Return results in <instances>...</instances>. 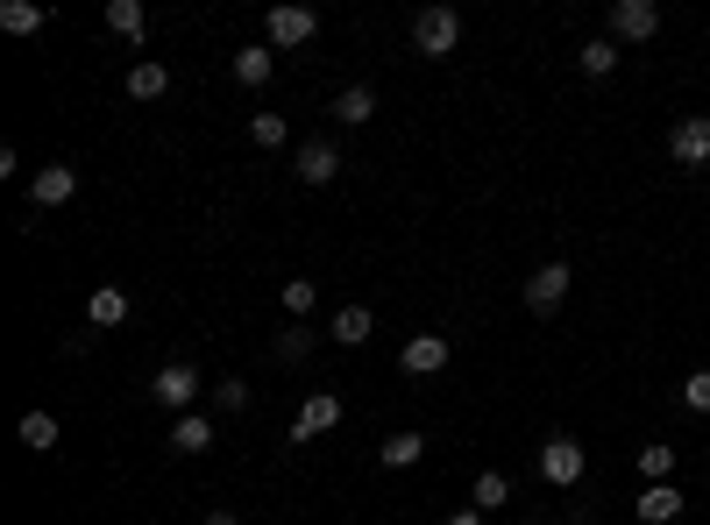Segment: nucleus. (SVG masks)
I'll return each mask as SVG.
<instances>
[{"instance_id":"obj_11","label":"nucleus","mask_w":710,"mask_h":525,"mask_svg":"<svg viewBox=\"0 0 710 525\" xmlns=\"http://www.w3.org/2000/svg\"><path fill=\"white\" fill-rule=\"evenodd\" d=\"M71 192H79V171H71V163H43L36 185H29V199H36V206H65Z\"/></svg>"},{"instance_id":"obj_14","label":"nucleus","mask_w":710,"mask_h":525,"mask_svg":"<svg viewBox=\"0 0 710 525\" xmlns=\"http://www.w3.org/2000/svg\"><path fill=\"white\" fill-rule=\"evenodd\" d=\"M86 320L93 327H121L128 320V292H121V284H100V292L86 298Z\"/></svg>"},{"instance_id":"obj_32","label":"nucleus","mask_w":710,"mask_h":525,"mask_svg":"<svg viewBox=\"0 0 710 525\" xmlns=\"http://www.w3.org/2000/svg\"><path fill=\"white\" fill-rule=\"evenodd\" d=\"M206 525H241V518L235 512H206Z\"/></svg>"},{"instance_id":"obj_12","label":"nucleus","mask_w":710,"mask_h":525,"mask_svg":"<svg viewBox=\"0 0 710 525\" xmlns=\"http://www.w3.org/2000/svg\"><path fill=\"white\" fill-rule=\"evenodd\" d=\"M327 114H335L341 128H362V122L376 114V93H370V85H341V93L327 100Z\"/></svg>"},{"instance_id":"obj_1","label":"nucleus","mask_w":710,"mask_h":525,"mask_svg":"<svg viewBox=\"0 0 710 525\" xmlns=\"http://www.w3.org/2000/svg\"><path fill=\"white\" fill-rule=\"evenodd\" d=\"M413 43H419V57H448L462 43V14L455 8H419L413 14Z\"/></svg>"},{"instance_id":"obj_30","label":"nucleus","mask_w":710,"mask_h":525,"mask_svg":"<svg viewBox=\"0 0 710 525\" xmlns=\"http://www.w3.org/2000/svg\"><path fill=\"white\" fill-rule=\"evenodd\" d=\"M683 404H689V412H703V419H710V369H697V377L683 384Z\"/></svg>"},{"instance_id":"obj_9","label":"nucleus","mask_w":710,"mask_h":525,"mask_svg":"<svg viewBox=\"0 0 710 525\" xmlns=\"http://www.w3.org/2000/svg\"><path fill=\"white\" fill-rule=\"evenodd\" d=\"M398 369H405V377H441V369H448V341L441 334H413L398 349Z\"/></svg>"},{"instance_id":"obj_26","label":"nucleus","mask_w":710,"mask_h":525,"mask_svg":"<svg viewBox=\"0 0 710 525\" xmlns=\"http://www.w3.org/2000/svg\"><path fill=\"white\" fill-rule=\"evenodd\" d=\"M284 135H292V128H284V114H256V122H249V142L256 149H284Z\"/></svg>"},{"instance_id":"obj_18","label":"nucleus","mask_w":710,"mask_h":525,"mask_svg":"<svg viewBox=\"0 0 710 525\" xmlns=\"http://www.w3.org/2000/svg\"><path fill=\"white\" fill-rule=\"evenodd\" d=\"M270 65H278V57H270V43L235 50V79H241V85H270Z\"/></svg>"},{"instance_id":"obj_17","label":"nucleus","mask_w":710,"mask_h":525,"mask_svg":"<svg viewBox=\"0 0 710 525\" xmlns=\"http://www.w3.org/2000/svg\"><path fill=\"white\" fill-rule=\"evenodd\" d=\"M128 93H135V100H164V93H171V71H164L157 57H143V65L128 71Z\"/></svg>"},{"instance_id":"obj_10","label":"nucleus","mask_w":710,"mask_h":525,"mask_svg":"<svg viewBox=\"0 0 710 525\" xmlns=\"http://www.w3.org/2000/svg\"><path fill=\"white\" fill-rule=\"evenodd\" d=\"M298 178H306V185H335L341 178V149L335 142H298Z\"/></svg>"},{"instance_id":"obj_19","label":"nucleus","mask_w":710,"mask_h":525,"mask_svg":"<svg viewBox=\"0 0 710 525\" xmlns=\"http://www.w3.org/2000/svg\"><path fill=\"white\" fill-rule=\"evenodd\" d=\"M370 306H341L335 312V341H341V349H362V341H370Z\"/></svg>"},{"instance_id":"obj_16","label":"nucleus","mask_w":710,"mask_h":525,"mask_svg":"<svg viewBox=\"0 0 710 525\" xmlns=\"http://www.w3.org/2000/svg\"><path fill=\"white\" fill-rule=\"evenodd\" d=\"M43 22H50V8H36V0H8V8H0V28H8V36H36Z\"/></svg>"},{"instance_id":"obj_8","label":"nucleus","mask_w":710,"mask_h":525,"mask_svg":"<svg viewBox=\"0 0 710 525\" xmlns=\"http://www.w3.org/2000/svg\"><path fill=\"white\" fill-rule=\"evenodd\" d=\"M654 28H661V8H654V0H611V36L646 43Z\"/></svg>"},{"instance_id":"obj_6","label":"nucleus","mask_w":710,"mask_h":525,"mask_svg":"<svg viewBox=\"0 0 710 525\" xmlns=\"http://www.w3.org/2000/svg\"><path fill=\"white\" fill-rule=\"evenodd\" d=\"M568 284H576V277H568V263H540L533 277H526V312H554L568 298Z\"/></svg>"},{"instance_id":"obj_7","label":"nucleus","mask_w":710,"mask_h":525,"mask_svg":"<svg viewBox=\"0 0 710 525\" xmlns=\"http://www.w3.org/2000/svg\"><path fill=\"white\" fill-rule=\"evenodd\" d=\"M335 426H341V398L313 391L306 404H298V419H292V441H320V433H335Z\"/></svg>"},{"instance_id":"obj_24","label":"nucleus","mask_w":710,"mask_h":525,"mask_svg":"<svg viewBox=\"0 0 710 525\" xmlns=\"http://www.w3.org/2000/svg\"><path fill=\"white\" fill-rule=\"evenodd\" d=\"M419 455H427V441H419V433H391V441H384V469H413Z\"/></svg>"},{"instance_id":"obj_3","label":"nucleus","mask_w":710,"mask_h":525,"mask_svg":"<svg viewBox=\"0 0 710 525\" xmlns=\"http://www.w3.org/2000/svg\"><path fill=\"white\" fill-rule=\"evenodd\" d=\"M668 157L683 163V171H703V163H710V114H683V122H675Z\"/></svg>"},{"instance_id":"obj_13","label":"nucleus","mask_w":710,"mask_h":525,"mask_svg":"<svg viewBox=\"0 0 710 525\" xmlns=\"http://www.w3.org/2000/svg\"><path fill=\"white\" fill-rule=\"evenodd\" d=\"M640 518H646V525H675V518H683V490H675V483H646Z\"/></svg>"},{"instance_id":"obj_21","label":"nucleus","mask_w":710,"mask_h":525,"mask_svg":"<svg viewBox=\"0 0 710 525\" xmlns=\"http://www.w3.org/2000/svg\"><path fill=\"white\" fill-rule=\"evenodd\" d=\"M576 65H583V71H590V79H611V71H618V43H611V36H597V43H583V50H576Z\"/></svg>"},{"instance_id":"obj_2","label":"nucleus","mask_w":710,"mask_h":525,"mask_svg":"<svg viewBox=\"0 0 710 525\" xmlns=\"http://www.w3.org/2000/svg\"><path fill=\"white\" fill-rule=\"evenodd\" d=\"M583 469H590V455H583V441H568V433H554V441L540 447V476H548L554 490L583 483Z\"/></svg>"},{"instance_id":"obj_28","label":"nucleus","mask_w":710,"mask_h":525,"mask_svg":"<svg viewBox=\"0 0 710 525\" xmlns=\"http://www.w3.org/2000/svg\"><path fill=\"white\" fill-rule=\"evenodd\" d=\"M306 355H313V334L306 327H284L278 334V363H306Z\"/></svg>"},{"instance_id":"obj_27","label":"nucleus","mask_w":710,"mask_h":525,"mask_svg":"<svg viewBox=\"0 0 710 525\" xmlns=\"http://www.w3.org/2000/svg\"><path fill=\"white\" fill-rule=\"evenodd\" d=\"M313 306H320V284H313V277H292V284H284V312H298V320H306Z\"/></svg>"},{"instance_id":"obj_4","label":"nucleus","mask_w":710,"mask_h":525,"mask_svg":"<svg viewBox=\"0 0 710 525\" xmlns=\"http://www.w3.org/2000/svg\"><path fill=\"white\" fill-rule=\"evenodd\" d=\"M149 398H157L164 412H185V404L200 398V369H192V363H164L157 384H149Z\"/></svg>"},{"instance_id":"obj_20","label":"nucleus","mask_w":710,"mask_h":525,"mask_svg":"<svg viewBox=\"0 0 710 525\" xmlns=\"http://www.w3.org/2000/svg\"><path fill=\"white\" fill-rule=\"evenodd\" d=\"M171 447L178 455H206V447H214V419H178V433H171Z\"/></svg>"},{"instance_id":"obj_29","label":"nucleus","mask_w":710,"mask_h":525,"mask_svg":"<svg viewBox=\"0 0 710 525\" xmlns=\"http://www.w3.org/2000/svg\"><path fill=\"white\" fill-rule=\"evenodd\" d=\"M214 404H221V412H241V404H249V384H241V377H221L214 384Z\"/></svg>"},{"instance_id":"obj_25","label":"nucleus","mask_w":710,"mask_h":525,"mask_svg":"<svg viewBox=\"0 0 710 525\" xmlns=\"http://www.w3.org/2000/svg\"><path fill=\"white\" fill-rule=\"evenodd\" d=\"M22 447L50 455V447H57V419H50V412H29V419H22Z\"/></svg>"},{"instance_id":"obj_15","label":"nucleus","mask_w":710,"mask_h":525,"mask_svg":"<svg viewBox=\"0 0 710 525\" xmlns=\"http://www.w3.org/2000/svg\"><path fill=\"white\" fill-rule=\"evenodd\" d=\"M108 28L121 43H143V28H149V8L143 0H108Z\"/></svg>"},{"instance_id":"obj_31","label":"nucleus","mask_w":710,"mask_h":525,"mask_svg":"<svg viewBox=\"0 0 710 525\" xmlns=\"http://www.w3.org/2000/svg\"><path fill=\"white\" fill-rule=\"evenodd\" d=\"M441 525H483V512H448Z\"/></svg>"},{"instance_id":"obj_23","label":"nucleus","mask_w":710,"mask_h":525,"mask_svg":"<svg viewBox=\"0 0 710 525\" xmlns=\"http://www.w3.org/2000/svg\"><path fill=\"white\" fill-rule=\"evenodd\" d=\"M470 498H476V512H497V504H505V498H511V476H505V469H483V476H476V490H470Z\"/></svg>"},{"instance_id":"obj_22","label":"nucleus","mask_w":710,"mask_h":525,"mask_svg":"<svg viewBox=\"0 0 710 525\" xmlns=\"http://www.w3.org/2000/svg\"><path fill=\"white\" fill-rule=\"evenodd\" d=\"M640 476H646V483H668V476H675V447L668 441H646L640 447Z\"/></svg>"},{"instance_id":"obj_5","label":"nucleus","mask_w":710,"mask_h":525,"mask_svg":"<svg viewBox=\"0 0 710 525\" xmlns=\"http://www.w3.org/2000/svg\"><path fill=\"white\" fill-rule=\"evenodd\" d=\"M270 43H278V50H298V43H313L320 36V14L313 8H270Z\"/></svg>"}]
</instances>
